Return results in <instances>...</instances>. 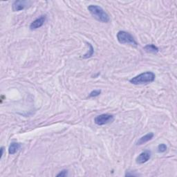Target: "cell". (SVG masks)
Returning <instances> with one entry per match:
<instances>
[{
    "label": "cell",
    "mask_w": 177,
    "mask_h": 177,
    "mask_svg": "<svg viewBox=\"0 0 177 177\" xmlns=\"http://www.w3.org/2000/svg\"><path fill=\"white\" fill-rule=\"evenodd\" d=\"M87 44L89 47V51L86 53V54L84 55V56H83L84 58H89L90 57H91L93 54H94V49L92 46V45L90 44V43H87Z\"/></svg>",
    "instance_id": "8fae6325"
},
{
    "label": "cell",
    "mask_w": 177,
    "mask_h": 177,
    "mask_svg": "<svg viewBox=\"0 0 177 177\" xmlns=\"http://www.w3.org/2000/svg\"><path fill=\"white\" fill-rule=\"evenodd\" d=\"M155 78H156V75L153 72L146 71V72L142 73L133 77V78L129 80V82L135 85H147V84L153 82L155 80Z\"/></svg>",
    "instance_id": "6da1fadb"
},
{
    "label": "cell",
    "mask_w": 177,
    "mask_h": 177,
    "mask_svg": "<svg viewBox=\"0 0 177 177\" xmlns=\"http://www.w3.org/2000/svg\"><path fill=\"white\" fill-rule=\"evenodd\" d=\"M114 120V117L113 115L109 114H103L96 116L94 119V122L96 125L101 126L113 122Z\"/></svg>",
    "instance_id": "277c9868"
},
{
    "label": "cell",
    "mask_w": 177,
    "mask_h": 177,
    "mask_svg": "<svg viewBox=\"0 0 177 177\" xmlns=\"http://www.w3.org/2000/svg\"><path fill=\"white\" fill-rule=\"evenodd\" d=\"M101 94L100 90H94L89 94V98H94V97H97V96L100 95Z\"/></svg>",
    "instance_id": "7c38bea8"
},
{
    "label": "cell",
    "mask_w": 177,
    "mask_h": 177,
    "mask_svg": "<svg viewBox=\"0 0 177 177\" xmlns=\"http://www.w3.org/2000/svg\"><path fill=\"white\" fill-rule=\"evenodd\" d=\"M167 150V146L165 144H160L158 146V151L159 153H163Z\"/></svg>",
    "instance_id": "4fadbf2b"
},
{
    "label": "cell",
    "mask_w": 177,
    "mask_h": 177,
    "mask_svg": "<svg viewBox=\"0 0 177 177\" xmlns=\"http://www.w3.org/2000/svg\"><path fill=\"white\" fill-rule=\"evenodd\" d=\"M117 40L120 44H128L133 46H137L138 43L136 42L134 38L131 34L124 30H120L117 33Z\"/></svg>",
    "instance_id": "3957f363"
},
{
    "label": "cell",
    "mask_w": 177,
    "mask_h": 177,
    "mask_svg": "<svg viewBox=\"0 0 177 177\" xmlns=\"http://www.w3.org/2000/svg\"><path fill=\"white\" fill-rule=\"evenodd\" d=\"M89 13L95 19L103 23H107L110 21V18L108 14L103 8L97 5H90L88 7Z\"/></svg>",
    "instance_id": "7a4b0ae2"
},
{
    "label": "cell",
    "mask_w": 177,
    "mask_h": 177,
    "mask_svg": "<svg viewBox=\"0 0 177 177\" xmlns=\"http://www.w3.org/2000/svg\"><path fill=\"white\" fill-rule=\"evenodd\" d=\"M1 151H2V153H1V158H2L3 156V153H4V147H1Z\"/></svg>",
    "instance_id": "9a60e30c"
},
{
    "label": "cell",
    "mask_w": 177,
    "mask_h": 177,
    "mask_svg": "<svg viewBox=\"0 0 177 177\" xmlns=\"http://www.w3.org/2000/svg\"><path fill=\"white\" fill-rule=\"evenodd\" d=\"M144 50L147 53H151V54H156V53H158V51H159V49H158V48L156 46H155L153 44H150L146 45L144 47Z\"/></svg>",
    "instance_id": "30bf717a"
},
{
    "label": "cell",
    "mask_w": 177,
    "mask_h": 177,
    "mask_svg": "<svg viewBox=\"0 0 177 177\" xmlns=\"http://www.w3.org/2000/svg\"><path fill=\"white\" fill-rule=\"evenodd\" d=\"M68 175V171L67 170H63L60 172V173L58 174L57 176H61V177H65Z\"/></svg>",
    "instance_id": "5bb4252c"
},
{
    "label": "cell",
    "mask_w": 177,
    "mask_h": 177,
    "mask_svg": "<svg viewBox=\"0 0 177 177\" xmlns=\"http://www.w3.org/2000/svg\"><path fill=\"white\" fill-rule=\"evenodd\" d=\"M30 4V2L25 1V0H20V1H15L12 5V8L14 12L22 11L27 8Z\"/></svg>",
    "instance_id": "5b68a950"
},
{
    "label": "cell",
    "mask_w": 177,
    "mask_h": 177,
    "mask_svg": "<svg viewBox=\"0 0 177 177\" xmlns=\"http://www.w3.org/2000/svg\"><path fill=\"white\" fill-rule=\"evenodd\" d=\"M46 20V15H42V16H40V17L37 18L36 20L32 21L31 24H30V29L35 30L39 29L40 27H42L43 25H44Z\"/></svg>",
    "instance_id": "8992f818"
},
{
    "label": "cell",
    "mask_w": 177,
    "mask_h": 177,
    "mask_svg": "<svg viewBox=\"0 0 177 177\" xmlns=\"http://www.w3.org/2000/svg\"><path fill=\"white\" fill-rule=\"evenodd\" d=\"M20 148H21L20 143H18V142H11L8 148V153L11 155H13L16 153V152L19 150Z\"/></svg>",
    "instance_id": "9c48e42d"
},
{
    "label": "cell",
    "mask_w": 177,
    "mask_h": 177,
    "mask_svg": "<svg viewBox=\"0 0 177 177\" xmlns=\"http://www.w3.org/2000/svg\"><path fill=\"white\" fill-rule=\"evenodd\" d=\"M154 133H152V132H150V133H148L147 134H146L143 136H142V137L140 138L138 142H137V143H136V145H143L145 143H146V142H147L148 141H150V140H151L152 138H153L154 137Z\"/></svg>",
    "instance_id": "ba28073f"
},
{
    "label": "cell",
    "mask_w": 177,
    "mask_h": 177,
    "mask_svg": "<svg viewBox=\"0 0 177 177\" xmlns=\"http://www.w3.org/2000/svg\"><path fill=\"white\" fill-rule=\"evenodd\" d=\"M151 158V151L149 150H146L142 151V153L138 155V156L136 158V163L138 164H143L150 159Z\"/></svg>",
    "instance_id": "52a82bcc"
}]
</instances>
